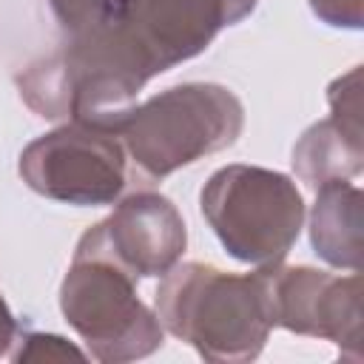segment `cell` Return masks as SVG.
Returning a JSON list of instances; mask_svg holds the SVG:
<instances>
[{
    "label": "cell",
    "mask_w": 364,
    "mask_h": 364,
    "mask_svg": "<svg viewBox=\"0 0 364 364\" xmlns=\"http://www.w3.org/2000/svg\"><path fill=\"white\" fill-rule=\"evenodd\" d=\"M151 77L154 71L111 9L94 26L65 34L51 54L34 60L14 82L20 100L43 119L114 131Z\"/></svg>",
    "instance_id": "1"
},
{
    "label": "cell",
    "mask_w": 364,
    "mask_h": 364,
    "mask_svg": "<svg viewBox=\"0 0 364 364\" xmlns=\"http://www.w3.org/2000/svg\"><path fill=\"white\" fill-rule=\"evenodd\" d=\"M154 304L171 336L216 364L253 361L273 330L262 270L236 276L205 262H176Z\"/></svg>",
    "instance_id": "2"
},
{
    "label": "cell",
    "mask_w": 364,
    "mask_h": 364,
    "mask_svg": "<svg viewBox=\"0 0 364 364\" xmlns=\"http://www.w3.org/2000/svg\"><path fill=\"white\" fill-rule=\"evenodd\" d=\"M245 128L242 100L216 82L171 85L139 105H131L117 122L131 176L159 182L173 171L230 148Z\"/></svg>",
    "instance_id": "3"
},
{
    "label": "cell",
    "mask_w": 364,
    "mask_h": 364,
    "mask_svg": "<svg viewBox=\"0 0 364 364\" xmlns=\"http://www.w3.org/2000/svg\"><path fill=\"white\" fill-rule=\"evenodd\" d=\"M202 216L242 264H282L304 225V199L287 173L259 165H225L199 193Z\"/></svg>",
    "instance_id": "4"
},
{
    "label": "cell",
    "mask_w": 364,
    "mask_h": 364,
    "mask_svg": "<svg viewBox=\"0 0 364 364\" xmlns=\"http://www.w3.org/2000/svg\"><path fill=\"white\" fill-rule=\"evenodd\" d=\"M60 310L102 364L148 358L165 341L159 316L136 296V279L102 256L74 253L60 284Z\"/></svg>",
    "instance_id": "5"
},
{
    "label": "cell",
    "mask_w": 364,
    "mask_h": 364,
    "mask_svg": "<svg viewBox=\"0 0 364 364\" xmlns=\"http://www.w3.org/2000/svg\"><path fill=\"white\" fill-rule=\"evenodd\" d=\"M17 171L34 193L77 208L117 202L131 179L119 136L85 122H63L28 142Z\"/></svg>",
    "instance_id": "6"
},
{
    "label": "cell",
    "mask_w": 364,
    "mask_h": 364,
    "mask_svg": "<svg viewBox=\"0 0 364 364\" xmlns=\"http://www.w3.org/2000/svg\"><path fill=\"white\" fill-rule=\"evenodd\" d=\"M267 287L270 321L299 336L333 341L361 361V276H336L316 267H259Z\"/></svg>",
    "instance_id": "7"
},
{
    "label": "cell",
    "mask_w": 364,
    "mask_h": 364,
    "mask_svg": "<svg viewBox=\"0 0 364 364\" xmlns=\"http://www.w3.org/2000/svg\"><path fill=\"white\" fill-rule=\"evenodd\" d=\"M259 0H117L114 17L156 74L202 54Z\"/></svg>",
    "instance_id": "8"
},
{
    "label": "cell",
    "mask_w": 364,
    "mask_h": 364,
    "mask_svg": "<svg viewBox=\"0 0 364 364\" xmlns=\"http://www.w3.org/2000/svg\"><path fill=\"white\" fill-rule=\"evenodd\" d=\"M188 228L176 205L154 191L125 196L111 216L91 225L74 253L102 256L139 279L165 276L185 253Z\"/></svg>",
    "instance_id": "9"
},
{
    "label": "cell",
    "mask_w": 364,
    "mask_h": 364,
    "mask_svg": "<svg viewBox=\"0 0 364 364\" xmlns=\"http://www.w3.org/2000/svg\"><path fill=\"white\" fill-rule=\"evenodd\" d=\"M330 117L313 122L293 145L296 176L318 191L330 182H344L364 168V128H361V68H350L330 82Z\"/></svg>",
    "instance_id": "10"
},
{
    "label": "cell",
    "mask_w": 364,
    "mask_h": 364,
    "mask_svg": "<svg viewBox=\"0 0 364 364\" xmlns=\"http://www.w3.org/2000/svg\"><path fill=\"white\" fill-rule=\"evenodd\" d=\"M361 188L344 182H330L316 191V205L310 216L313 250L333 267L361 270Z\"/></svg>",
    "instance_id": "11"
},
{
    "label": "cell",
    "mask_w": 364,
    "mask_h": 364,
    "mask_svg": "<svg viewBox=\"0 0 364 364\" xmlns=\"http://www.w3.org/2000/svg\"><path fill=\"white\" fill-rule=\"evenodd\" d=\"M17 350H11V361H68L77 358L82 361L85 353L68 344L63 336L54 333H34V330H20L17 333Z\"/></svg>",
    "instance_id": "12"
},
{
    "label": "cell",
    "mask_w": 364,
    "mask_h": 364,
    "mask_svg": "<svg viewBox=\"0 0 364 364\" xmlns=\"http://www.w3.org/2000/svg\"><path fill=\"white\" fill-rule=\"evenodd\" d=\"M117 0H48L60 28L65 34L82 31L85 26H94L97 20H102Z\"/></svg>",
    "instance_id": "13"
},
{
    "label": "cell",
    "mask_w": 364,
    "mask_h": 364,
    "mask_svg": "<svg viewBox=\"0 0 364 364\" xmlns=\"http://www.w3.org/2000/svg\"><path fill=\"white\" fill-rule=\"evenodd\" d=\"M313 14L336 28H361L364 26V0H307Z\"/></svg>",
    "instance_id": "14"
},
{
    "label": "cell",
    "mask_w": 364,
    "mask_h": 364,
    "mask_svg": "<svg viewBox=\"0 0 364 364\" xmlns=\"http://www.w3.org/2000/svg\"><path fill=\"white\" fill-rule=\"evenodd\" d=\"M17 333H20V327H17V321H14V316H11L9 304H6V299H3V293H0V355H6V353L11 350Z\"/></svg>",
    "instance_id": "15"
}]
</instances>
